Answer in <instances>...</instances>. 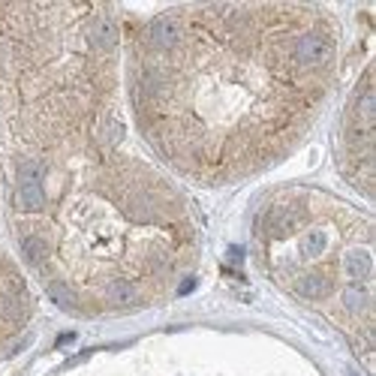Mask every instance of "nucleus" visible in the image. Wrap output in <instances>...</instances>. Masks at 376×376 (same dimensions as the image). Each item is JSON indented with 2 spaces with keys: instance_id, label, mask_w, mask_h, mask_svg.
<instances>
[{
  "instance_id": "nucleus-1",
  "label": "nucleus",
  "mask_w": 376,
  "mask_h": 376,
  "mask_svg": "<svg viewBox=\"0 0 376 376\" xmlns=\"http://www.w3.org/2000/svg\"><path fill=\"white\" fill-rule=\"evenodd\" d=\"M328 54H331L328 39H322V36H316V34H307L295 42V61L301 67H319V64L328 61Z\"/></svg>"
},
{
  "instance_id": "nucleus-2",
  "label": "nucleus",
  "mask_w": 376,
  "mask_h": 376,
  "mask_svg": "<svg viewBox=\"0 0 376 376\" xmlns=\"http://www.w3.org/2000/svg\"><path fill=\"white\" fill-rule=\"evenodd\" d=\"M42 184H39V166L27 163L21 169V184H18V205L24 211H39L42 208Z\"/></svg>"
},
{
  "instance_id": "nucleus-3",
  "label": "nucleus",
  "mask_w": 376,
  "mask_h": 376,
  "mask_svg": "<svg viewBox=\"0 0 376 376\" xmlns=\"http://www.w3.org/2000/svg\"><path fill=\"white\" fill-rule=\"evenodd\" d=\"M148 36H151L154 48L169 51V48H175V45H178V39H181V27H178L171 18H160V21H154V24H151Z\"/></svg>"
},
{
  "instance_id": "nucleus-4",
  "label": "nucleus",
  "mask_w": 376,
  "mask_h": 376,
  "mask_svg": "<svg viewBox=\"0 0 376 376\" xmlns=\"http://www.w3.org/2000/svg\"><path fill=\"white\" fill-rule=\"evenodd\" d=\"M346 271H349V277H355V280L370 277V271H373L370 253H367V250H352V253H346Z\"/></svg>"
},
{
  "instance_id": "nucleus-5",
  "label": "nucleus",
  "mask_w": 376,
  "mask_h": 376,
  "mask_svg": "<svg viewBox=\"0 0 376 376\" xmlns=\"http://www.w3.org/2000/svg\"><path fill=\"white\" fill-rule=\"evenodd\" d=\"M298 292L304 298H322L328 292V280L322 274H307L304 280H298Z\"/></svg>"
},
{
  "instance_id": "nucleus-6",
  "label": "nucleus",
  "mask_w": 376,
  "mask_h": 376,
  "mask_svg": "<svg viewBox=\"0 0 376 376\" xmlns=\"http://www.w3.org/2000/svg\"><path fill=\"white\" fill-rule=\"evenodd\" d=\"M91 36H94V45H97V48H111L114 39H118V31H114L111 21H97Z\"/></svg>"
},
{
  "instance_id": "nucleus-7",
  "label": "nucleus",
  "mask_w": 376,
  "mask_h": 376,
  "mask_svg": "<svg viewBox=\"0 0 376 376\" xmlns=\"http://www.w3.org/2000/svg\"><path fill=\"white\" fill-rule=\"evenodd\" d=\"M325 244H328V235L322 232V229H313L304 235V244H301V250H304V256H319L322 250H325Z\"/></svg>"
},
{
  "instance_id": "nucleus-8",
  "label": "nucleus",
  "mask_w": 376,
  "mask_h": 376,
  "mask_svg": "<svg viewBox=\"0 0 376 376\" xmlns=\"http://www.w3.org/2000/svg\"><path fill=\"white\" fill-rule=\"evenodd\" d=\"M343 304L352 310V313H361V310L370 304V298H367V292H364L361 286H349L346 295H343Z\"/></svg>"
},
{
  "instance_id": "nucleus-9",
  "label": "nucleus",
  "mask_w": 376,
  "mask_h": 376,
  "mask_svg": "<svg viewBox=\"0 0 376 376\" xmlns=\"http://www.w3.org/2000/svg\"><path fill=\"white\" fill-rule=\"evenodd\" d=\"M133 298H136V289L130 283H111L108 286V301L111 304H133Z\"/></svg>"
},
{
  "instance_id": "nucleus-10",
  "label": "nucleus",
  "mask_w": 376,
  "mask_h": 376,
  "mask_svg": "<svg viewBox=\"0 0 376 376\" xmlns=\"http://www.w3.org/2000/svg\"><path fill=\"white\" fill-rule=\"evenodd\" d=\"M45 253H48V250H45V244L39 238H24V256H27L34 265H42V262H45Z\"/></svg>"
},
{
  "instance_id": "nucleus-11",
  "label": "nucleus",
  "mask_w": 376,
  "mask_h": 376,
  "mask_svg": "<svg viewBox=\"0 0 376 376\" xmlns=\"http://www.w3.org/2000/svg\"><path fill=\"white\" fill-rule=\"evenodd\" d=\"M358 111H361L364 124H373V94H370V91H364V97H361V103H358Z\"/></svg>"
},
{
  "instance_id": "nucleus-12",
  "label": "nucleus",
  "mask_w": 376,
  "mask_h": 376,
  "mask_svg": "<svg viewBox=\"0 0 376 376\" xmlns=\"http://www.w3.org/2000/svg\"><path fill=\"white\" fill-rule=\"evenodd\" d=\"M121 136H124V127H121L118 121H108V124H105V141H108V144H118Z\"/></svg>"
},
{
  "instance_id": "nucleus-13",
  "label": "nucleus",
  "mask_w": 376,
  "mask_h": 376,
  "mask_svg": "<svg viewBox=\"0 0 376 376\" xmlns=\"http://www.w3.org/2000/svg\"><path fill=\"white\" fill-rule=\"evenodd\" d=\"M51 298H54L61 307H72V298H69V292L64 286H51Z\"/></svg>"
},
{
  "instance_id": "nucleus-14",
  "label": "nucleus",
  "mask_w": 376,
  "mask_h": 376,
  "mask_svg": "<svg viewBox=\"0 0 376 376\" xmlns=\"http://www.w3.org/2000/svg\"><path fill=\"white\" fill-rule=\"evenodd\" d=\"M193 286H196V280H184L178 292H181V295H190V292H193Z\"/></svg>"
},
{
  "instance_id": "nucleus-15",
  "label": "nucleus",
  "mask_w": 376,
  "mask_h": 376,
  "mask_svg": "<svg viewBox=\"0 0 376 376\" xmlns=\"http://www.w3.org/2000/svg\"><path fill=\"white\" fill-rule=\"evenodd\" d=\"M229 256H232L235 262H241V259H244V250H241V247H232V250H229Z\"/></svg>"
},
{
  "instance_id": "nucleus-16",
  "label": "nucleus",
  "mask_w": 376,
  "mask_h": 376,
  "mask_svg": "<svg viewBox=\"0 0 376 376\" xmlns=\"http://www.w3.org/2000/svg\"><path fill=\"white\" fill-rule=\"evenodd\" d=\"M72 340H75V334H61V340H57V343L64 346V343H72Z\"/></svg>"
},
{
  "instance_id": "nucleus-17",
  "label": "nucleus",
  "mask_w": 376,
  "mask_h": 376,
  "mask_svg": "<svg viewBox=\"0 0 376 376\" xmlns=\"http://www.w3.org/2000/svg\"><path fill=\"white\" fill-rule=\"evenodd\" d=\"M349 376H358V373H352V370H349Z\"/></svg>"
}]
</instances>
